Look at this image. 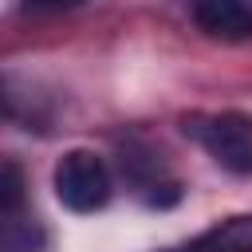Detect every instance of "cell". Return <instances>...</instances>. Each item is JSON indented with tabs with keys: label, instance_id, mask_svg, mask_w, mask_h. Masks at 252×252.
Wrapping results in <instances>:
<instances>
[{
	"label": "cell",
	"instance_id": "7",
	"mask_svg": "<svg viewBox=\"0 0 252 252\" xmlns=\"http://www.w3.org/2000/svg\"><path fill=\"white\" fill-rule=\"evenodd\" d=\"M0 114H4V98H0Z\"/></svg>",
	"mask_w": 252,
	"mask_h": 252
},
{
	"label": "cell",
	"instance_id": "6",
	"mask_svg": "<svg viewBox=\"0 0 252 252\" xmlns=\"http://www.w3.org/2000/svg\"><path fill=\"white\" fill-rule=\"evenodd\" d=\"M79 4H87V0H24V8H32V12H63V8H79Z\"/></svg>",
	"mask_w": 252,
	"mask_h": 252
},
{
	"label": "cell",
	"instance_id": "5",
	"mask_svg": "<svg viewBox=\"0 0 252 252\" xmlns=\"http://www.w3.org/2000/svg\"><path fill=\"white\" fill-rule=\"evenodd\" d=\"M24 201V169L12 158H0V213L16 209Z\"/></svg>",
	"mask_w": 252,
	"mask_h": 252
},
{
	"label": "cell",
	"instance_id": "2",
	"mask_svg": "<svg viewBox=\"0 0 252 252\" xmlns=\"http://www.w3.org/2000/svg\"><path fill=\"white\" fill-rule=\"evenodd\" d=\"M55 197L71 213H94L110 201V169L91 150H71L55 165Z\"/></svg>",
	"mask_w": 252,
	"mask_h": 252
},
{
	"label": "cell",
	"instance_id": "1",
	"mask_svg": "<svg viewBox=\"0 0 252 252\" xmlns=\"http://www.w3.org/2000/svg\"><path fill=\"white\" fill-rule=\"evenodd\" d=\"M185 134L228 173L248 177L252 173V118L236 114V110H220V114H189Z\"/></svg>",
	"mask_w": 252,
	"mask_h": 252
},
{
	"label": "cell",
	"instance_id": "4",
	"mask_svg": "<svg viewBox=\"0 0 252 252\" xmlns=\"http://www.w3.org/2000/svg\"><path fill=\"white\" fill-rule=\"evenodd\" d=\"M169 252H252V217H236L220 228H209L205 236L169 248Z\"/></svg>",
	"mask_w": 252,
	"mask_h": 252
},
{
	"label": "cell",
	"instance_id": "3",
	"mask_svg": "<svg viewBox=\"0 0 252 252\" xmlns=\"http://www.w3.org/2000/svg\"><path fill=\"white\" fill-rule=\"evenodd\" d=\"M193 20L213 39H248L252 35V0H193Z\"/></svg>",
	"mask_w": 252,
	"mask_h": 252
}]
</instances>
